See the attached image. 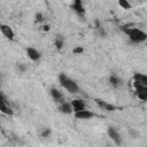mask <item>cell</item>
I'll return each instance as SVG.
<instances>
[{
  "mask_svg": "<svg viewBox=\"0 0 147 147\" xmlns=\"http://www.w3.org/2000/svg\"><path fill=\"white\" fill-rule=\"evenodd\" d=\"M129 133H130V134L133 137V139H137V137H139V134H138L136 131H133L132 129H130V130H129Z\"/></svg>",
  "mask_w": 147,
  "mask_h": 147,
  "instance_id": "7402d4cb",
  "label": "cell"
},
{
  "mask_svg": "<svg viewBox=\"0 0 147 147\" xmlns=\"http://www.w3.org/2000/svg\"><path fill=\"white\" fill-rule=\"evenodd\" d=\"M44 21V15L41 14V13H37L36 14V22L37 23H40V22H42Z\"/></svg>",
  "mask_w": 147,
  "mask_h": 147,
  "instance_id": "d6986e66",
  "label": "cell"
},
{
  "mask_svg": "<svg viewBox=\"0 0 147 147\" xmlns=\"http://www.w3.org/2000/svg\"><path fill=\"white\" fill-rule=\"evenodd\" d=\"M75 117H76L77 119H90V118L94 117V114L85 108V109L75 111Z\"/></svg>",
  "mask_w": 147,
  "mask_h": 147,
  "instance_id": "277c9868",
  "label": "cell"
},
{
  "mask_svg": "<svg viewBox=\"0 0 147 147\" xmlns=\"http://www.w3.org/2000/svg\"><path fill=\"white\" fill-rule=\"evenodd\" d=\"M133 79L140 84H144V85H147V76L144 75V74H134L133 76Z\"/></svg>",
  "mask_w": 147,
  "mask_h": 147,
  "instance_id": "4fadbf2b",
  "label": "cell"
},
{
  "mask_svg": "<svg viewBox=\"0 0 147 147\" xmlns=\"http://www.w3.org/2000/svg\"><path fill=\"white\" fill-rule=\"evenodd\" d=\"M59 82H60V85L65 90L68 91L69 93H77L79 91V86L77 85V83L75 80H72L71 78H69L67 75L64 74H60L59 75Z\"/></svg>",
  "mask_w": 147,
  "mask_h": 147,
  "instance_id": "7a4b0ae2",
  "label": "cell"
},
{
  "mask_svg": "<svg viewBox=\"0 0 147 147\" xmlns=\"http://www.w3.org/2000/svg\"><path fill=\"white\" fill-rule=\"evenodd\" d=\"M107 133H108L109 138L115 142V145H117V146L122 145V137H121L119 132H118L116 129H114V127H108Z\"/></svg>",
  "mask_w": 147,
  "mask_h": 147,
  "instance_id": "3957f363",
  "label": "cell"
},
{
  "mask_svg": "<svg viewBox=\"0 0 147 147\" xmlns=\"http://www.w3.org/2000/svg\"><path fill=\"white\" fill-rule=\"evenodd\" d=\"M70 103H71V107H72V111H74V113L86 108L85 102H84L83 100H80V99H75V100H72Z\"/></svg>",
  "mask_w": 147,
  "mask_h": 147,
  "instance_id": "9c48e42d",
  "label": "cell"
},
{
  "mask_svg": "<svg viewBox=\"0 0 147 147\" xmlns=\"http://www.w3.org/2000/svg\"><path fill=\"white\" fill-rule=\"evenodd\" d=\"M59 110L62 113V114H71L72 113V107H71V103L70 102H61L60 106H59Z\"/></svg>",
  "mask_w": 147,
  "mask_h": 147,
  "instance_id": "7c38bea8",
  "label": "cell"
},
{
  "mask_svg": "<svg viewBox=\"0 0 147 147\" xmlns=\"http://www.w3.org/2000/svg\"><path fill=\"white\" fill-rule=\"evenodd\" d=\"M49 92H51V95H52L53 100H54L56 103H61V102H63V101H64V98H63L62 92H61V91H59L57 88L52 87Z\"/></svg>",
  "mask_w": 147,
  "mask_h": 147,
  "instance_id": "8992f818",
  "label": "cell"
},
{
  "mask_svg": "<svg viewBox=\"0 0 147 147\" xmlns=\"http://www.w3.org/2000/svg\"><path fill=\"white\" fill-rule=\"evenodd\" d=\"M84 52V48L82 46H77L75 49H74V54H82Z\"/></svg>",
  "mask_w": 147,
  "mask_h": 147,
  "instance_id": "ffe728a7",
  "label": "cell"
},
{
  "mask_svg": "<svg viewBox=\"0 0 147 147\" xmlns=\"http://www.w3.org/2000/svg\"><path fill=\"white\" fill-rule=\"evenodd\" d=\"M44 31H48L49 30V25H44V29H42Z\"/></svg>",
  "mask_w": 147,
  "mask_h": 147,
  "instance_id": "603a6c76",
  "label": "cell"
},
{
  "mask_svg": "<svg viewBox=\"0 0 147 147\" xmlns=\"http://www.w3.org/2000/svg\"><path fill=\"white\" fill-rule=\"evenodd\" d=\"M54 45H55V47H56L57 49H61V48L63 47V45H64V41H63V39H62L61 37H57V38H55V40H54Z\"/></svg>",
  "mask_w": 147,
  "mask_h": 147,
  "instance_id": "9a60e30c",
  "label": "cell"
},
{
  "mask_svg": "<svg viewBox=\"0 0 147 147\" xmlns=\"http://www.w3.org/2000/svg\"><path fill=\"white\" fill-rule=\"evenodd\" d=\"M72 9L74 11H76L78 15H83L84 14V6H83V2L82 0H74V3H72Z\"/></svg>",
  "mask_w": 147,
  "mask_h": 147,
  "instance_id": "8fae6325",
  "label": "cell"
},
{
  "mask_svg": "<svg viewBox=\"0 0 147 147\" xmlns=\"http://www.w3.org/2000/svg\"><path fill=\"white\" fill-rule=\"evenodd\" d=\"M96 23V29H98V32H99V34L101 36V37H106V31H105V28L99 23V21H96L95 22Z\"/></svg>",
  "mask_w": 147,
  "mask_h": 147,
  "instance_id": "e0dca14e",
  "label": "cell"
},
{
  "mask_svg": "<svg viewBox=\"0 0 147 147\" xmlns=\"http://www.w3.org/2000/svg\"><path fill=\"white\" fill-rule=\"evenodd\" d=\"M95 102H96V105H98L101 109H103V110H107V111H114V110L116 109L115 106H113V105H110V103H107V102L103 101V100L95 99Z\"/></svg>",
  "mask_w": 147,
  "mask_h": 147,
  "instance_id": "30bf717a",
  "label": "cell"
},
{
  "mask_svg": "<svg viewBox=\"0 0 147 147\" xmlns=\"http://www.w3.org/2000/svg\"><path fill=\"white\" fill-rule=\"evenodd\" d=\"M0 111L2 114H5V115H13V110L8 107L5 98L1 94H0Z\"/></svg>",
  "mask_w": 147,
  "mask_h": 147,
  "instance_id": "ba28073f",
  "label": "cell"
},
{
  "mask_svg": "<svg viewBox=\"0 0 147 147\" xmlns=\"http://www.w3.org/2000/svg\"><path fill=\"white\" fill-rule=\"evenodd\" d=\"M124 31H125V33L129 36L130 40L133 41V42L140 44V42H144V41L147 39L146 32H144L141 29H138V28H127V26H125V28H124Z\"/></svg>",
  "mask_w": 147,
  "mask_h": 147,
  "instance_id": "6da1fadb",
  "label": "cell"
},
{
  "mask_svg": "<svg viewBox=\"0 0 147 147\" xmlns=\"http://www.w3.org/2000/svg\"><path fill=\"white\" fill-rule=\"evenodd\" d=\"M26 54H28L29 59L32 60V61H38V60L41 57L40 52H39L38 49L33 48V47H28V48H26Z\"/></svg>",
  "mask_w": 147,
  "mask_h": 147,
  "instance_id": "52a82bcc",
  "label": "cell"
},
{
  "mask_svg": "<svg viewBox=\"0 0 147 147\" xmlns=\"http://www.w3.org/2000/svg\"><path fill=\"white\" fill-rule=\"evenodd\" d=\"M109 83H110L113 86L117 87V86H121V85H122V79H121L118 76H116V75H111L110 78H109Z\"/></svg>",
  "mask_w": 147,
  "mask_h": 147,
  "instance_id": "5bb4252c",
  "label": "cell"
},
{
  "mask_svg": "<svg viewBox=\"0 0 147 147\" xmlns=\"http://www.w3.org/2000/svg\"><path fill=\"white\" fill-rule=\"evenodd\" d=\"M49 134H51V130H49V129H45V130L41 132V137H42V138H47Z\"/></svg>",
  "mask_w": 147,
  "mask_h": 147,
  "instance_id": "44dd1931",
  "label": "cell"
},
{
  "mask_svg": "<svg viewBox=\"0 0 147 147\" xmlns=\"http://www.w3.org/2000/svg\"><path fill=\"white\" fill-rule=\"evenodd\" d=\"M0 30H1L2 34H3L7 39H9V40H13V39H14L15 33H14L13 29H11L9 25H7V24H0Z\"/></svg>",
  "mask_w": 147,
  "mask_h": 147,
  "instance_id": "5b68a950",
  "label": "cell"
},
{
  "mask_svg": "<svg viewBox=\"0 0 147 147\" xmlns=\"http://www.w3.org/2000/svg\"><path fill=\"white\" fill-rule=\"evenodd\" d=\"M16 68H17V70H18V72H21V74H23V72H25V70H26V65H25L24 63H18Z\"/></svg>",
  "mask_w": 147,
  "mask_h": 147,
  "instance_id": "ac0fdd59",
  "label": "cell"
},
{
  "mask_svg": "<svg viewBox=\"0 0 147 147\" xmlns=\"http://www.w3.org/2000/svg\"><path fill=\"white\" fill-rule=\"evenodd\" d=\"M118 5L123 9H130L131 8V3L129 2V0H118Z\"/></svg>",
  "mask_w": 147,
  "mask_h": 147,
  "instance_id": "2e32d148",
  "label": "cell"
}]
</instances>
